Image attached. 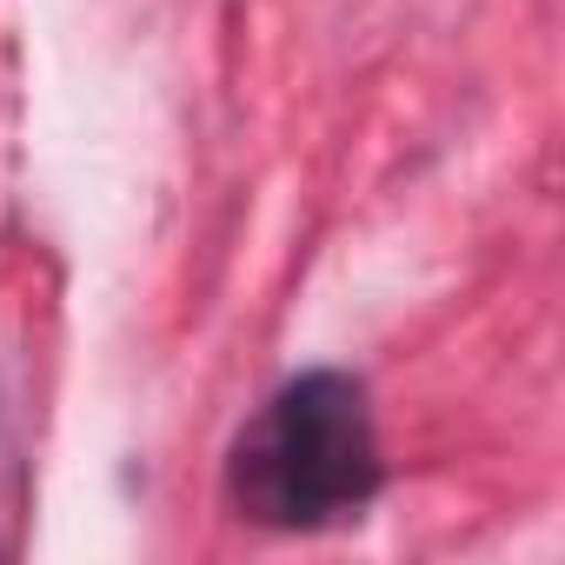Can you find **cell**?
I'll list each match as a JSON object with an SVG mask.
<instances>
[{
  "mask_svg": "<svg viewBox=\"0 0 565 565\" xmlns=\"http://www.w3.org/2000/svg\"><path fill=\"white\" fill-rule=\"evenodd\" d=\"M380 486V439L366 386L347 373H300L246 426L233 452V499L246 519L313 532L360 512Z\"/></svg>",
  "mask_w": 565,
  "mask_h": 565,
  "instance_id": "1",
  "label": "cell"
}]
</instances>
